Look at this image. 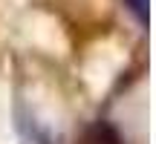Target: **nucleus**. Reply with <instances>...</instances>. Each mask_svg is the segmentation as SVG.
I'll use <instances>...</instances> for the list:
<instances>
[{
  "mask_svg": "<svg viewBox=\"0 0 156 144\" xmlns=\"http://www.w3.org/2000/svg\"><path fill=\"white\" fill-rule=\"evenodd\" d=\"M124 3H127V9L136 15L139 23H147V0H124Z\"/></svg>",
  "mask_w": 156,
  "mask_h": 144,
  "instance_id": "f257e3e1",
  "label": "nucleus"
}]
</instances>
